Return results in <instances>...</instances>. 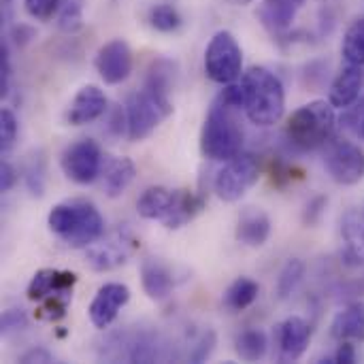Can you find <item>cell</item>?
<instances>
[{"label": "cell", "mask_w": 364, "mask_h": 364, "mask_svg": "<svg viewBox=\"0 0 364 364\" xmlns=\"http://www.w3.org/2000/svg\"><path fill=\"white\" fill-rule=\"evenodd\" d=\"M19 363L47 364V363H53V356H51L45 348H32V350H28L26 354H21V356H19Z\"/></svg>", "instance_id": "ab89813d"}, {"label": "cell", "mask_w": 364, "mask_h": 364, "mask_svg": "<svg viewBox=\"0 0 364 364\" xmlns=\"http://www.w3.org/2000/svg\"><path fill=\"white\" fill-rule=\"evenodd\" d=\"M2 2H4V9H9V6H11V0H2Z\"/></svg>", "instance_id": "ee69618b"}, {"label": "cell", "mask_w": 364, "mask_h": 364, "mask_svg": "<svg viewBox=\"0 0 364 364\" xmlns=\"http://www.w3.org/2000/svg\"><path fill=\"white\" fill-rule=\"evenodd\" d=\"M215 333L213 331H200L198 335H194L190 339V346H188V360L190 363H203L207 360L213 350H215Z\"/></svg>", "instance_id": "1f68e13d"}, {"label": "cell", "mask_w": 364, "mask_h": 364, "mask_svg": "<svg viewBox=\"0 0 364 364\" xmlns=\"http://www.w3.org/2000/svg\"><path fill=\"white\" fill-rule=\"evenodd\" d=\"M360 134H363V139H364V117H363V122H360Z\"/></svg>", "instance_id": "7bdbcfd3"}, {"label": "cell", "mask_w": 364, "mask_h": 364, "mask_svg": "<svg viewBox=\"0 0 364 364\" xmlns=\"http://www.w3.org/2000/svg\"><path fill=\"white\" fill-rule=\"evenodd\" d=\"M23 328H28L26 311H21V309H6L2 314V320H0V333L2 335H11V333L23 331Z\"/></svg>", "instance_id": "d590c367"}, {"label": "cell", "mask_w": 364, "mask_h": 364, "mask_svg": "<svg viewBox=\"0 0 364 364\" xmlns=\"http://www.w3.org/2000/svg\"><path fill=\"white\" fill-rule=\"evenodd\" d=\"M260 177V164L254 154L239 151L230 160L224 162V166L215 175V194L224 203H237L241 200L258 181Z\"/></svg>", "instance_id": "52a82bcc"}, {"label": "cell", "mask_w": 364, "mask_h": 364, "mask_svg": "<svg viewBox=\"0 0 364 364\" xmlns=\"http://www.w3.org/2000/svg\"><path fill=\"white\" fill-rule=\"evenodd\" d=\"M243 87V109L252 124L256 126H273L284 117L286 111V90L282 79L264 68L252 66L241 77Z\"/></svg>", "instance_id": "6da1fadb"}, {"label": "cell", "mask_w": 364, "mask_h": 364, "mask_svg": "<svg viewBox=\"0 0 364 364\" xmlns=\"http://www.w3.org/2000/svg\"><path fill=\"white\" fill-rule=\"evenodd\" d=\"M17 117L11 109H2L0 111V149L2 154H6L13 145H15V139H17Z\"/></svg>", "instance_id": "d6a6232c"}, {"label": "cell", "mask_w": 364, "mask_h": 364, "mask_svg": "<svg viewBox=\"0 0 364 364\" xmlns=\"http://www.w3.org/2000/svg\"><path fill=\"white\" fill-rule=\"evenodd\" d=\"M68 301H70V294H58V296L45 299L43 307L38 309V318H41V320H47V322H58V320H62V318L66 316Z\"/></svg>", "instance_id": "836d02e7"}, {"label": "cell", "mask_w": 364, "mask_h": 364, "mask_svg": "<svg viewBox=\"0 0 364 364\" xmlns=\"http://www.w3.org/2000/svg\"><path fill=\"white\" fill-rule=\"evenodd\" d=\"M94 64H96L100 79L107 85H117L126 81L132 73V66H134L132 49L124 38H113L98 49Z\"/></svg>", "instance_id": "8fae6325"}, {"label": "cell", "mask_w": 364, "mask_h": 364, "mask_svg": "<svg viewBox=\"0 0 364 364\" xmlns=\"http://www.w3.org/2000/svg\"><path fill=\"white\" fill-rule=\"evenodd\" d=\"M49 230L73 250H85L105 235V220L96 205L83 198L58 203L47 215Z\"/></svg>", "instance_id": "7a4b0ae2"}, {"label": "cell", "mask_w": 364, "mask_h": 364, "mask_svg": "<svg viewBox=\"0 0 364 364\" xmlns=\"http://www.w3.org/2000/svg\"><path fill=\"white\" fill-rule=\"evenodd\" d=\"M277 343H279V360L282 363H296L305 356L311 343V326L292 316L277 326Z\"/></svg>", "instance_id": "4fadbf2b"}, {"label": "cell", "mask_w": 364, "mask_h": 364, "mask_svg": "<svg viewBox=\"0 0 364 364\" xmlns=\"http://www.w3.org/2000/svg\"><path fill=\"white\" fill-rule=\"evenodd\" d=\"M343 58L348 64H364V17H358L350 23V28L343 34V45H341Z\"/></svg>", "instance_id": "83f0119b"}, {"label": "cell", "mask_w": 364, "mask_h": 364, "mask_svg": "<svg viewBox=\"0 0 364 364\" xmlns=\"http://www.w3.org/2000/svg\"><path fill=\"white\" fill-rule=\"evenodd\" d=\"M128 301H130V288L128 286L117 284V282L100 286L96 296L90 303V309H87L90 322L100 331L109 328L115 322L117 314L128 305Z\"/></svg>", "instance_id": "7c38bea8"}, {"label": "cell", "mask_w": 364, "mask_h": 364, "mask_svg": "<svg viewBox=\"0 0 364 364\" xmlns=\"http://www.w3.org/2000/svg\"><path fill=\"white\" fill-rule=\"evenodd\" d=\"M107 113V96L98 85H83L68 105L66 122L70 126H85Z\"/></svg>", "instance_id": "5bb4252c"}, {"label": "cell", "mask_w": 364, "mask_h": 364, "mask_svg": "<svg viewBox=\"0 0 364 364\" xmlns=\"http://www.w3.org/2000/svg\"><path fill=\"white\" fill-rule=\"evenodd\" d=\"M181 13L168 2H160L149 11V23L158 32H175L181 26Z\"/></svg>", "instance_id": "f546056e"}, {"label": "cell", "mask_w": 364, "mask_h": 364, "mask_svg": "<svg viewBox=\"0 0 364 364\" xmlns=\"http://www.w3.org/2000/svg\"><path fill=\"white\" fill-rule=\"evenodd\" d=\"M305 271H307V267L301 258H290L284 264V269L279 271V277H277V286H275V294L279 301H288L299 290V286L305 279Z\"/></svg>", "instance_id": "4316f807"}, {"label": "cell", "mask_w": 364, "mask_h": 364, "mask_svg": "<svg viewBox=\"0 0 364 364\" xmlns=\"http://www.w3.org/2000/svg\"><path fill=\"white\" fill-rule=\"evenodd\" d=\"M60 4H62V0H23L28 15L38 21H47L53 15H58Z\"/></svg>", "instance_id": "e575fe53"}, {"label": "cell", "mask_w": 364, "mask_h": 364, "mask_svg": "<svg viewBox=\"0 0 364 364\" xmlns=\"http://www.w3.org/2000/svg\"><path fill=\"white\" fill-rule=\"evenodd\" d=\"M271 218L260 207H245L239 213L235 237L245 247H262L271 237Z\"/></svg>", "instance_id": "2e32d148"}, {"label": "cell", "mask_w": 364, "mask_h": 364, "mask_svg": "<svg viewBox=\"0 0 364 364\" xmlns=\"http://www.w3.org/2000/svg\"><path fill=\"white\" fill-rule=\"evenodd\" d=\"M331 335L341 341H364V303H350L331 324Z\"/></svg>", "instance_id": "7402d4cb"}, {"label": "cell", "mask_w": 364, "mask_h": 364, "mask_svg": "<svg viewBox=\"0 0 364 364\" xmlns=\"http://www.w3.org/2000/svg\"><path fill=\"white\" fill-rule=\"evenodd\" d=\"M303 4H305V0H264L258 6V19L273 34L286 32L292 26L294 17Z\"/></svg>", "instance_id": "44dd1931"}, {"label": "cell", "mask_w": 364, "mask_h": 364, "mask_svg": "<svg viewBox=\"0 0 364 364\" xmlns=\"http://www.w3.org/2000/svg\"><path fill=\"white\" fill-rule=\"evenodd\" d=\"M205 73L220 85L235 83L243 75V51L232 32L220 30L211 36L205 49Z\"/></svg>", "instance_id": "8992f818"}, {"label": "cell", "mask_w": 364, "mask_h": 364, "mask_svg": "<svg viewBox=\"0 0 364 364\" xmlns=\"http://www.w3.org/2000/svg\"><path fill=\"white\" fill-rule=\"evenodd\" d=\"M326 168L339 186H356L364 179V151L348 139H337L328 145Z\"/></svg>", "instance_id": "30bf717a"}, {"label": "cell", "mask_w": 364, "mask_h": 364, "mask_svg": "<svg viewBox=\"0 0 364 364\" xmlns=\"http://www.w3.org/2000/svg\"><path fill=\"white\" fill-rule=\"evenodd\" d=\"M232 2H237V4H247V2H254V0H232Z\"/></svg>", "instance_id": "b9f144b4"}, {"label": "cell", "mask_w": 364, "mask_h": 364, "mask_svg": "<svg viewBox=\"0 0 364 364\" xmlns=\"http://www.w3.org/2000/svg\"><path fill=\"white\" fill-rule=\"evenodd\" d=\"M341 241L343 258L352 267L364 264V215L358 211H348L341 220Z\"/></svg>", "instance_id": "d6986e66"}, {"label": "cell", "mask_w": 364, "mask_h": 364, "mask_svg": "<svg viewBox=\"0 0 364 364\" xmlns=\"http://www.w3.org/2000/svg\"><path fill=\"white\" fill-rule=\"evenodd\" d=\"M141 284L151 301H164L175 288L171 269L160 258H145L141 262Z\"/></svg>", "instance_id": "ac0fdd59"}, {"label": "cell", "mask_w": 364, "mask_h": 364, "mask_svg": "<svg viewBox=\"0 0 364 364\" xmlns=\"http://www.w3.org/2000/svg\"><path fill=\"white\" fill-rule=\"evenodd\" d=\"M136 168L134 162L130 158H115L109 162V166L105 168V192L111 198L122 196L128 186L134 181Z\"/></svg>", "instance_id": "cb8c5ba5"}, {"label": "cell", "mask_w": 364, "mask_h": 364, "mask_svg": "<svg viewBox=\"0 0 364 364\" xmlns=\"http://www.w3.org/2000/svg\"><path fill=\"white\" fill-rule=\"evenodd\" d=\"M326 198L324 196H316V198H311L309 203H307V209H305V215H303V220H305V224L307 226H316L320 220H322V215H324V209H326Z\"/></svg>", "instance_id": "8d00e7d4"}, {"label": "cell", "mask_w": 364, "mask_h": 364, "mask_svg": "<svg viewBox=\"0 0 364 364\" xmlns=\"http://www.w3.org/2000/svg\"><path fill=\"white\" fill-rule=\"evenodd\" d=\"M62 171L64 175L79 183V186H87L92 183L102 168V154L96 141L92 139H81L73 145H68L62 154Z\"/></svg>", "instance_id": "9c48e42d"}, {"label": "cell", "mask_w": 364, "mask_h": 364, "mask_svg": "<svg viewBox=\"0 0 364 364\" xmlns=\"http://www.w3.org/2000/svg\"><path fill=\"white\" fill-rule=\"evenodd\" d=\"M11 55H9V45L2 43V53H0V92L2 96L9 94L11 87Z\"/></svg>", "instance_id": "74e56055"}, {"label": "cell", "mask_w": 364, "mask_h": 364, "mask_svg": "<svg viewBox=\"0 0 364 364\" xmlns=\"http://www.w3.org/2000/svg\"><path fill=\"white\" fill-rule=\"evenodd\" d=\"M15 183H17V171H15V166L11 162L2 160V164H0V190L2 192H9Z\"/></svg>", "instance_id": "f35d334b"}, {"label": "cell", "mask_w": 364, "mask_h": 364, "mask_svg": "<svg viewBox=\"0 0 364 364\" xmlns=\"http://www.w3.org/2000/svg\"><path fill=\"white\" fill-rule=\"evenodd\" d=\"M58 26L62 32H77L83 26V0H62L58 9Z\"/></svg>", "instance_id": "4dcf8cb0"}, {"label": "cell", "mask_w": 364, "mask_h": 364, "mask_svg": "<svg viewBox=\"0 0 364 364\" xmlns=\"http://www.w3.org/2000/svg\"><path fill=\"white\" fill-rule=\"evenodd\" d=\"M77 284V275L70 271L60 269H41L34 273V277L28 284V299L30 301H45L49 296L58 294H70L73 286Z\"/></svg>", "instance_id": "9a60e30c"}, {"label": "cell", "mask_w": 364, "mask_h": 364, "mask_svg": "<svg viewBox=\"0 0 364 364\" xmlns=\"http://www.w3.org/2000/svg\"><path fill=\"white\" fill-rule=\"evenodd\" d=\"M364 75L360 66L356 64H348L343 70H339V75L333 79L331 90H328V102L335 109H350L363 94Z\"/></svg>", "instance_id": "e0dca14e"}, {"label": "cell", "mask_w": 364, "mask_h": 364, "mask_svg": "<svg viewBox=\"0 0 364 364\" xmlns=\"http://www.w3.org/2000/svg\"><path fill=\"white\" fill-rule=\"evenodd\" d=\"M173 113L171 98L149 87L134 92L126 102V132L130 141L147 139Z\"/></svg>", "instance_id": "5b68a950"}, {"label": "cell", "mask_w": 364, "mask_h": 364, "mask_svg": "<svg viewBox=\"0 0 364 364\" xmlns=\"http://www.w3.org/2000/svg\"><path fill=\"white\" fill-rule=\"evenodd\" d=\"M269 350V337L260 328H250L241 333L235 341V352L245 363H258L267 356Z\"/></svg>", "instance_id": "484cf974"}, {"label": "cell", "mask_w": 364, "mask_h": 364, "mask_svg": "<svg viewBox=\"0 0 364 364\" xmlns=\"http://www.w3.org/2000/svg\"><path fill=\"white\" fill-rule=\"evenodd\" d=\"M260 294V286L250 279V277H239L235 279L228 290L224 292V307L232 314H239V311H245L247 307L254 305V301L258 299Z\"/></svg>", "instance_id": "d4e9b609"}, {"label": "cell", "mask_w": 364, "mask_h": 364, "mask_svg": "<svg viewBox=\"0 0 364 364\" xmlns=\"http://www.w3.org/2000/svg\"><path fill=\"white\" fill-rule=\"evenodd\" d=\"M203 209H205V198L203 196H198V194H194L190 190H175L171 209H168L166 218L162 220V224L168 230H177V228L190 224Z\"/></svg>", "instance_id": "ffe728a7"}, {"label": "cell", "mask_w": 364, "mask_h": 364, "mask_svg": "<svg viewBox=\"0 0 364 364\" xmlns=\"http://www.w3.org/2000/svg\"><path fill=\"white\" fill-rule=\"evenodd\" d=\"M173 192L175 190H168V188H162V186H154V188H147L139 200H136V211L141 218L145 220H158L162 222L171 209V203H173Z\"/></svg>", "instance_id": "603a6c76"}, {"label": "cell", "mask_w": 364, "mask_h": 364, "mask_svg": "<svg viewBox=\"0 0 364 364\" xmlns=\"http://www.w3.org/2000/svg\"><path fill=\"white\" fill-rule=\"evenodd\" d=\"M235 107L215 98L200 130V151L205 158L226 162L243 151V130L235 119Z\"/></svg>", "instance_id": "3957f363"}, {"label": "cell", "mask_w": 364, "mask_h": 364, "mask_svg": "<svg viewBox=\"0 0 364 364\" xmlns=\"http://www.w3.org/2000/svg\"><path fill=\"white\" fill-rule=\"evenodd\" d=\"M335 363L339 364H354L356 363V350L352 346V341H341L337 354H335Z\"/></svg>", "instance_id": "60d3db41"}, {"label": "cell", "mask_w": 364, "mask_h": 364, "mask_svg": "<svg viewBox=\"0 0 364 364\" xmlns=\"http://www.w3.org/2000/svg\"><path fill=\"white\" fill-rule=\"evenodd\" d=\"M136 245L139 241L134 239L130 228H117L105 239L100 237L96 243L85 247V256L94 271H113L134 254Z\"/></svg>", "instance_id": "ba28073f"}, {"label": "cell", "mask_w": 364, "mask_h": 364, "mask_svg": "<svg viewBox=\"0 0 364 364\" xmlns=\"http://www.w3.org/2000/svg\"><path fill=\"white\" fill-rule=\"evenodd\" d=\"M23 181H26V188H28V192L32 196L41 198L45 194V186H47V162H45V158H43L41 151L32 154L26 160Z\"/></svg>", "instance_id": "f1b7e54d"}, {"label": "cell", "mask_w": 364, "mask_h": 364, "mask_svg": "<svg viewBox=\"0 0 364 364\" xmlns=\"http://www.w3.org/2000/svg\"><path fill=\"white\" fill-rule=\"evenodd\" d=\"M335 124V107L326 100H311L288 117L286 139L299 151H314L331 141Z\"/></svg>", "instance_id": "277c9868"}]
</instances>
